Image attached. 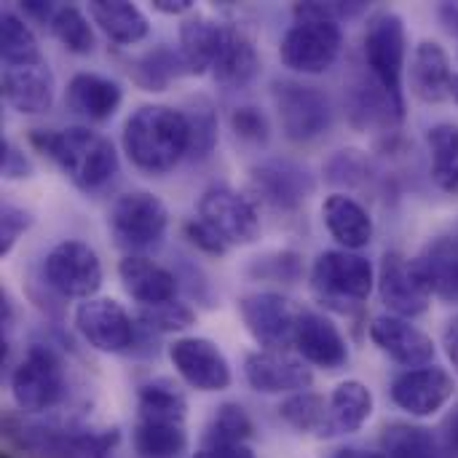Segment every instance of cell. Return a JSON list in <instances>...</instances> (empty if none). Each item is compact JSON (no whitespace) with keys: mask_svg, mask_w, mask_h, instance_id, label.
I'll list each match as a JSON object with an SVG mask.
<instances>
[{"mask_svg":"<svg viewBox=\"0 0 458 458\" xmlns=\"http://www.w3.org/2000/svg\"><path fill=\"white\" fill-rule=\"evenodd\" d=\"M118 276H121L123 290L137 303H142L145 309L164 306V303L174 301V295H177L174 274H169L164 266H158V263H153L150 258H142V255L123 258L121 266H118Z\"/></svg>","mask_w":458,"mask_h":458,"instance_id":"obj_20","label":"cell"},{"mask_svg":"<svg viewBox=\"0 0 458 458\" xmlns=\"http://www.w3.org/2000/svg\"><path fill=\"white\" fill-rule=\"evenodd\" d=\"M123 99V91L115 81L78 72L67 86V107L89 121H107Z\"/></svg>","mask_w":458,"mask_h":458,"instance_id":"obj_23","label":"cell"},{"mask_svg":"<svg viewBox=\"0 0 458 458\" xmlns=\"http://www.w3.org/2000/svg\"><path fill=\"white\" fill-rule=\"evenodd\" d=\"M373 266L349 250L322 252L311 271L314 293L330 303H362L373 290Z\"/></svg>","mask_w":458,"mask_h":458,"instance_id":"obj_8","label":"cell"},{"mask_svg":"<svg viewBox=\"0 0 458 458\" xmlns=\"http://www.w3.org/2000/svg\"><path fill=\"white\" fill-rule=\"evenodd\" d=\"M440 432H443V448L454 458H458V405L448 413V419L443 421Z\"/></svg>","mask_w":458,"mask_h":458,"instance_id":"obj_46","label":"cell"},{"mask_svg":"<svg viewBox=\"0 0 458 458\" xmlns=\"http://www.w3.org/2000/svg\"><path fill=\"white\" fill-rule=\"evenodd\" d=\"M258 67V51L250 43V38L242 30L223 24V38L212 62V75L225 86H244L252 81Z\"/></svg>","mask_w":458,"mask_h":458,"instance_id":"obj_24","label":"cell"},{"mask_svg":"<svg viewBox=\"0 0 458 458\" xmlns=\"http://www.w3.org/2000/svg\"><path fill=\"white\" fill-rule=\"evenodd\" d=\"M3 97L27 115L46 113L54 102V75L46 59L3 64Z\"/></svg>","mask_w":458,"mask_h":458,"instance_id":"obj_16","label":"cell"},{"mask_svg":"<svg viewBox=\"0 0 458 458\" xmlns=\"http://www.w3.org/2000/svg\"><path fill=\"white\" fill-rule=\"evenodd\" d=\"M451 59L445 48L435 40H424L413 51V64H411V86L413 94L424 102H443L451 97Z\"/></svg>","mask_w":458,"mask_h":458,"instance_id":"obj_21","label":"cell"},{"mask_svg":"<svg viewBox=\"0 0 458 458\" xmlns=\"http://www.w3.org/2000/svg\"><path fill=\"white\" fill-rule=\"evenodd\" d=\"M252 435V421L244 413L242 405H223L217 408L212 427L207 429V437H217V440H233V443H247V437Z\"/></svg>","mask_w":458,"mask_h":458,"instance_id":"obj_37","label":"cell"},{"mask_svg":"<svg viewBox=\"0 0 458 458\" xmlns=\"http://www.w3.org/2000/svg\"><path fill=\"white\" fill-rule=\"evenodd\" d=\"M421 271L427 274L432 293H437L445 301H458V242L443 239L427 250L424 258H419Z\"/></svg>","mask_w":458,"mask_h":458,"instance_id":"obj_30","label":"cell"},{"mask_svg":"<svg viewBox=\"0 0 458 458\" xmlns=\"http://www.w3.org/2000/svg\"><path fill=\"white\" fill-rule=\"evenodd\" d=\"M448 354H451V360L456 362L458 368V319L456 322H451V327H448Z\"/></svg>","mask_w":458,"mask_h":458,"instance_id":"obj_48","label":"cell"},{"mask_svg":"<svg viewBox=\"0 0 458 458\" xmlns=\"http://www.w3.org/2000/svg\"><path fill=\"white\" fill-rule=\"evenodd\" d=\"M193 458H255V454H252V448L247 443L204 437V443L196 448Z\"/></svg>","mask_w":458,"mask_h":458,"instance_id":"obj_43","label":"cell"},{"mask_svg":"<svg viewBox=\"0 0 458 458\" xmlns=\"http://www.w3.org/2000/svg\"><path fill=\"white\" fill-rule=\"evenodd\" d=\"M381 445L386 458H440L435 435L424 427L392 424L384 429Z\"/></svg>","mask_w":458,"mask_h":458,"instance_id":"obj_33","label":"cell"},{"mask_svg":"<svg viewBox=\"0 0 458 458\" xmlns=\"http://www.w3.org/2000/svg\"><path fill=\"white\" fill-rule=\"evenodd\" d=\"M451 97L458 102V75H454V81H451Z\"/></svg>","mask_w":458,"mask_h":458,"instance_id":"obj_50","label":"cell"},{"mask_svg":"<svg viewBox=\"0 0 458 458\" xmlns=\"http://www.w3.org/2000/svg\"><path fill=\"white\" fill-rule=\"evenodd\" d=\"M43 274L48 287H54L64 298L91 301L102 287V263L97 252L83 242H62L56 244L43 263Z\"/></svg>","mask_w":458,"mask_h":458,"instance_id":"obj_9","label":"cell"},{"mask_svg":"<svg viewBox=\"0 0 458 458\" xmlns=\"http://www.w3.org/2000/svg\"><path fill=\"white\" fill-rule=\"evenodd\" d=\"M3 458H13V456H3Z\"/></svg>","mask_w":458,"mask_h":458,"instance_id":"obj_51","label":"cell"},{"mask_svg":"<svg viewBox=\"0 0 458 458\" xmlns=\"http://www.w3.org/2000/svg\"><path fill=\"white\" fill-rule=\"evenodd\" d=\"M231 123H233L236 134H239V137H244V140L260 142V140H266V137H268V123H266L263 113H260V110H255V107H239V110L233 113Z\"/></svg>","mask_w":458,"mask_h":458,"instance_id":"obj_42","label":"cell"},{"mask_svg":"<svg viewBox=\"0 0 458 458\" xmlns=\"http://www.w3.org/2000/svg\"><path fill=\"white\" fill-rule=\"evenodd\" d=\"M456 392V381L448 370L427 365L413 368L392 381V400L397 408L416 419H429L440 413Z\"/></svg>","mask_w":458,"mask_h":458,"instance_id":"obj_15","label":"cell"},{"mask_svg":"<svg viewBox=\"0 0 458 458\" xmlns=\"http://www.w3.org/2000/svg\"><path fill=\"white\" fill-rule=\"evenodd\" d=\"M258 188L266 193L263 199L279 204V207H295L306 199L303 188V172L287 166V164H268L255 172Z\"/></svg>","mask_w":458,"mask_h":458,"instance_id":"obj_32","label":"cell"},{"mask_svg":"<svg viewBox=\"0 0 458 458\" xmlns=\"http://www.w3.org/2000/svg\"><path fill=\"white\" fill-rule=\"evenodd\" d=\"M373 344L405 368H427L435 360V344L427 333L403 317H376L370 325Z\"/></svg>","mask_w":458,"mask_h":458,"instance_id":"obj_19","label":"cell"},{"mask_svg":"<svg viewBox=\"0 0 458 458\" xmlns=\"http://www.w3.org/2000/svg\"><path fill=\"white\" fill-rule=\"evenodd\" d=\"M123 150L142 172H169L191 150L188 115L166 105L140 107L123 126Z\"/></svg>","mask_w":458,"mask_h":458,"instance_id":"obj_1","label":"cell"},{"mask_svg":"<svg viewBox=\"0 0 458 458\" xmlns=\"http://www.w3.org/2000/svg\"><path fill=\"white\" fill-rule=\"evenodd\" d=\"M378 293L384 306L394 317H421L429 309L432 284L419 260H408L400 252H386L378 274Z\"/></svg>","mask_w":458,"mask_h":458,"instance_id":"obj_10","label":"cell"},{"mask_svg":"<svg viewBox=\"0 0 458 458\" xmlns=\"http://www.w3.org/2000/svg\"><path fill=\"white\" fill-rule=\"evenodd\" d=\"M140 64H142V67H140V72H137V81H140L145 89H150V91H161V86H164L172 75H177V67H185L182 56H180V54H172V51H166V48H158L156 54H148Z\"/></svg>","mask_w":458,"mask_h":458,"instance_id":"obj_38","label":"cell"},{"mask_svg":"<svg viewBox=\"0 0 458 458\" xmlns=\"http://www.w3.org/2000/svg\"><path fill=\"white\" fill-rule=\"evenodd\" d=\"M30 225H32V215L27 209L3 204V209H0V255H8L13 250V244L19 242V236Z\"/></svg>","mask_w":458,"mask_h":458,"instance_id":"obj_40","label":"cell"},{"mask_svg":"<svg viewBox=\"0 0 458 458\" xmlns=\"http://www.w3.org/2000/svg\"><path fill=\"white\" fill-rule=\"evenodd\" d=\"M75 327L89 346L105 354H121L134 341L131 317L113 298L83 301L75 311Z\"/></svg>","mask_w":458,"mask_h":458,"instance_id":"obj_13","label":"cell"},{"mask_svg":"<svg viewBox=\"0 0 458 458\" xmlns=\"http://www.w3.org/2000/svg\"><path fill=\"white\" fill-rule=\"evenodd\" d=\"M365 62L378 81L394 115H405L403 72H405V24L397 13H376L365 30Z\"/></svg>","mask_w":458,"mask_h":458,"instance_id":"obj_3","label":"cell"},{"mask_svg":"<svg viewBox=\"0 0 458 458\" xmlns=\"http://www.w3.org/2000/svg\"><path fill=\"white\" fill-rule=\"evenodd\" d=\"M142 319L156 327V330H164V333H172V330H185L193 325L196 314L185 306V303H177V301H169L164 306H153V309H145L142 311Z\"/></svg>","mask_w":458,"mask_h":458,"instance_id":"obj_39","label":"cell"},{"mask_svg":"<svg viewBox=\"0 0 458 458\" xmlns=\"http://www.w3.org/2000/svg\"><path fill=\"white\" fill-rule=\"evenodd\" d=\"M169 360L180 378L196 392H223L231 386V365L207 338H177L169 346Z\"/></svg>","mask_w":458,"mask_h":458,"instance_id":"obj_14","label":"cell"},{"mask_svg":"<svg viewBox=\"0 0 458 458\" xmlns=\"http://www.w3.org/2000/svg\"><path fill=\"white\" fill-rule=\"evenodd\" d=\"M333 458H386L384 454H373V451H360V448H344Z\"/></svg>","mask_w":458,"mask_h":458,"instance_id":"obj_49","label":"cell"},{"mask_svg":"<svg viewBox=\"0 0 458 458\" xmlns=\"http://www.w3.org/2000/svg\"><path fill=\"white\" fill-rule=\"evenodd\" d=\"M295 24L284 32L279 56L284 67L303 72V75H317L333 67V62L341 54L344 32L341 24L325 16H314L306 11L295 8Z\"/></svg>","mask_w":458,"mask_h":458,"instance_id":"obj_4","label":"cell"},{"mask_svg":"<svg viewBox=\"0 0 458 458\" xmlns=\"http://www.w3.org/2000/svg\"><path fill=\"white\" fill-rule=\"evenodd\" d=\"M373 416V394L360 381H344L335 386L327 403V437L360 432Z\"/></svg>","mask_w":458,"mask_h":458,"instance_id":"obj_25","label":"cell"},{"mask_svg":"<svg viewBox=\"0 0 458 458\" xmlns=\"http://www.w3.org/2000/svg\"><path fill=\"white\" fill-rule=\"evenodd\" d=\"M131 445L140 458H180L188 448L185 421L172 419H137Z\"/></svg>","mask_w":458,"mask_h":458,"instance_id":"obj_27","label":"cell"},{"mask_svg":"<svg viewBox=\"0 0 458 458\" xmlns=\"http://www.w3.org/2000/svg\"><path fill=\"white\" fill-rule=\"evenodd\" d=\"M11 397L24 413H46L64 397V373L56 354L30 346L11 373Z\"/></svg>","mask_w":458,"mask_h":458,"instance_id":"obj_6","label":"cell"},{"mask_svg":"<svg viewBox=\"0 0 458 458\" xmlns=\"http://www.w3.org/2000/svg\"><path fill=\"white\" fill-rule=\"evenodd\" d=\"M429 158H432V180L440 191L458 196V126L437 123L427 134Z\"/></svg>","mask_w":458,"mask_h":458,"instance_id":"obj_29","label":"cell"},{"mask_svg":"<svg viewBox=\"0 0 458 458\" xmlns=\"http://www.w3.org/2000/svg\"><path fill=\"white\" fill-rule=\"evenodd\" d=\"M107 225L121 250L142 252L164 239L169 225V212L158 196L148 191H129L113 201Z\"/></svg>","mask_w":458,"mask_h":458,"instance_id":"obj_5","label":"cell"},{"mask_svg":"<svg viewBox=\"0 0 458 458\" xmlns=\"http://www.w3.org/2000/svg\"><path fill=\"white\" fill-rule=\"evenodd\" d=\"M199 220L231 250L252 244L260 236V217L255 204L228 185H212L199 201Z\"/></svg>","mask_w":458,"mask_h":458,"instance_id":"obj_7","label":"cell"},{"mask_svg":"<svg viewBox=\"0 0 458 458\" xmlns=\"http://www.w3.org/2000/svg\"><path fill=\"white\" fill-rule=\"evenodd\" d=\"M0 169H3V177L5 180H21V177H30L32 166L30 161L24 158V153L11 145L8 140H3V158H0Z\"/></svg>","mask_w":458,"mask_h":458,"instance_id":"obj_44","label":"cell"},{"mask_svg":"<svg viewBox=\"0 0 458 458\" xmlns=\"http://www.w3.org/2000/svg\"><path fill=\"white\" fill-rule=\"evenodd\" d=\"M322 217H325L330 236L338 244H344L349 252L368 247L373 239V220H370L368 209L362 204H357L352 196H344V193L327 196L322 204Z\"/></svg>","mask_w":458,"mask_h":458,"instance_id":"obj_22","label":"cell"},{"mask_svg":"<svg viewBox=\"0 0 458 458\" xmlns=\"http://www.w3.org/2000/svg\"><path fill=\"white\" fill-rule=\"evenodd\" d=\"M191 123V150L199 156H207L217 140V123L209 110H196V115H188Z\"/></svg>","mask_w":458,"mask_h":458,"instance_id":"obj_41","label":"cell"},{"mask_svg":"<svg viewBox=\"0 0 458 458\" xmlns=\"http://www.w3.org/2000/svg\"><path fill=\"white\" fill-rule=\"evenodd\" d=\"M89 16L110 40L121 46L140 43L148 35L145 13L134 3H126V0H91Z\"/></svg>","mask_w":458,"mask_h":458,"instance_id":"obj_26","label":"cell"},{"mask_svg":"<svg viewBox=\"0 0 458 458\" xmlns=\"http://www.w3.org/2000/svg\"><path fill=\"white\" fill-rule=\"evenodd\" d=\"M223 38V24L209 21V19H188L180 27V56L185 62L188 72H207L212 70L215 54L220 48Z\"/></svg>","mask_w":458,"mask_h":458,"instance_id":"obj_28","label":"cell"},{"mask_svg":"<svg viewBox=\"0 0 458 458\" xmlns=\"http://www.w3.org/2000/svg\"><path fill=\"white\" fill-rule=\"evenodd\" d=\"M185 233H188V239L199 247V250H204V252H209V255H225L228 252V247L196 217V220H191L188 225H185Z\"/></svg>","mask_w":458,"mask_h":458,"instance_id":"obj_45","label":"cell"},{"mask_svg":"<svg viewBox=\"0 0 458 458\" xmlns=\"http://www.w3.org/2000/svg\"><path fill=\"white\" fill-rule=\"evenodd\" d=\"M274 99L290 140L306 142L330 126V102L317 86L282 81L274 86Z\"/></svg>","mask_w":458,"mask_h":458,"instance_id":"obj_12","label":"cell"},{"mask_svg":"<svg viewBox=\"0 0 458 458\" xmlns=\"http://www.w3.org/2000/svg\"><path fill=\"white\" fill-rule=\"evenodd\" d=\"M0 54H3V64L43 59L32 30L13 11H3L0 16Z\"/></svg>","mask_w":458,"mask_h":458,"instance_id":"obj_34","label":"cell"},{"mask_svg":"<svg viewBox=\"0 0 458 458\" xmlns=\"http://www.w3.org/2000/svg\"><path fill=\"white\" fill-rule=\"evenodd\" d=\"M244 376H247V384L260 394L306 392L314 381L303 360H295L287 352H266V349L247 357Z\"/></svg>","mask_w":458,"mask_h":458,"instance_id":"obj_17","label":"cell"},{"mask_svg":"<svg viewBox=\"0 0 458 458\" xmlns=\"http://www.w3.org/2000/svg\"><path fill=\"white\" fill-rule=\"evenodd\" d=\"M48 27L64 48H70L75 54H91L94 51L91 24L78 5H56Z\"/></svg>","mask_w":458,"mask_h":458,"instance_id":"obj_36","label":"cell"},{"mask_svg":"<svg viewBox=\"0 0 458 458\" xmlns=\"http://www.w3.org/2000/svg\"><path fill=\"white\" fill-rule=\"evenodd\" d=\"M239 314L250 335L266 346V352H284L290 344H295V325L301 311H295L287 298L276 293H255L242 298Z\"/></svg>","mask_w":458,"mask_h":458,"instance_id":"obj_11","label":"cell"},{"mask_svg":"<svg viewBox=\"0 0 458 458\" xmlns=\"http://www.w3.org/2000/svg\"><path fill=\"white\" fill-rule=\"evenodd\" d=\"M153 8L164 13H185L191 11V0H153Z\"/></svg>","mask_w":458,"mask_h":458,"instance_id":"obj_47","label":"cell"},{"mask_svg":"<svg viewBox=\"0 0 458 458\" xmlns=\"http://www.w3.org/2000/svg\"><path fill=\"white\" fill-rule=\"evenodd\" d=\"M295 349L298 354L325 370H338L349 362V346L341 330L317 311H301L295 325Z\"/></svg>","mask_w":458,"mask_h":458,"instance_id":"obj_18","label":"cell"},{"mask_svg":"<svg viewBox=\"0 0 458 458\" xmlns=\"http://www.w3.org/2000/svg\"><path fill=\"white\" fill-rule=\"evenodd\" d=\"M30 142L83 191L105 185L118 172V153L113 142L91 129H35L30 134Z\"/></svg>","mask_w":458,"mask_h":458,"instance_id":"obj_2","label":"cell"},{"mask_svg":"<svg viewBox=\"0 0 458 458\" xmlns=\"http://www.w3.org/2000/svg\"><path fill=\"white\" fill-rule=\"evenodd\" d=\"M188 403L177 384L169 378H156L140 386L137 394V419H172V421H185Z\"/></svg>","mask_w":458,"mask_h":458,"instance_id":"obj_31","label":"cell"},{"mask_svg":"<svg viewBox=\"0 0 458 458\" xmlns=\"http://www.w3.org/2000/svg\"><path fill=\"white\" fill-rule=\"evenodd\" d=\"M279 416L298 432L327 437V403L319 394L301 392L279 405Z\"/></svg>","mask_w":458,"mask_h":458,"instance_id":"obj_35","label":"cell"}]
</instances>
